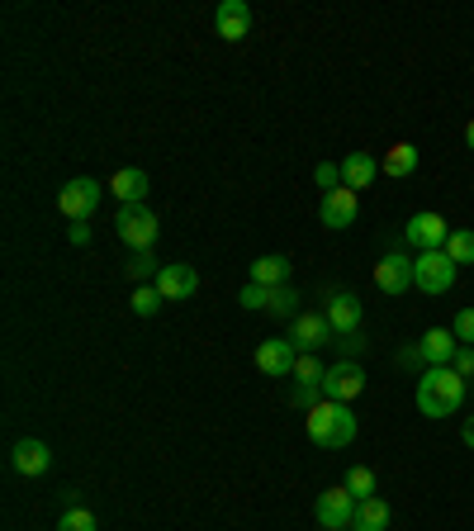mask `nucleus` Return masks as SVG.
Returning a JSON list of instances; mask_svg holds the SVG:
<instances>
[{
	"label": "nucleus",
	"mask_w": 474,
	"mask_h": 531,
	"mask_svg": "<svg viewBox=\"0 0 474 531\" xmlns=\"http://www.w3.org/2000/svg\"><path fill=\"white\" fill-rule=\"evenodd\" d=\"M465 143H470V152H474V119L465 124Z\"/></svg>",
	"instance_id": "obj_38"
},
{
	"label": "nucleus",
	"mask_w": 474,
	"mask_h": 531,
	"mask_svg": "<svg viewBox=\"0 0 474 531\" xmlns=\"http://www.w3.org/2000/svg\"><path fill=\"white\" fill-rule=\"evenodd\" d=\"M294 304H299V290H294V285H275L271 290V304H266V313H275V318H299V309H294Z\"/></svg>",
	"instance_id": "obj_26"
},
{
	"label": "nucleus",
	"mask_w": 474,
	"mask_h": 531,
	"mask_svg": "<svg viewBox=\"0 0 474 531\" xmlns=\"http://www.w3.org/2000/svg\"><path fill=\"white\" fill-rule=\"evenodd\" d=\"M124 271H128V280H133V285H152L162 266H157V257H152V252H133Z\"/></svg>",
	"instance_id": "obj_25"
},
{
	"label": "nucleus",
	"mask_w": 474,
	"mask_h": 531,
	"mask_svg": "<svg viewBox=\"0 0 474 531\" xmlns=\"http://www.w3.org/2000/svg\"><path fill=\"white\" fill-rule=\"evenodd\" d=\"M67 238H72V247H86V242H91V223H72Z\"/></svg>",
	"instance_id": "obj_36"
},
{
	"label": "nucleus",
	"mask_w": 474,
	"mask_h": 531,
	"mask_svg": "<svg viewBox=\"0 0 474 531\" xmlns=\"http://www.w3.org/2000/svg\"><path fill=\"white\" fill-rule=\"evenodd\" d=\"M337 337L332 332V323H328V313H299L290 323V342H294V351L299 356H313V351H323Z\"/></svg>",
	"instance_id": "obj_10"
},
{
	"label": "nucleus",
	"mask_w": 474,
	"mask_h": 531,
	"mask_svg": "<svg viewBox=\"0 0 474 531\" xmlns=\"http://www.w3.org/2000/svg\"><path fill=\"white\" fill-rule=\"evenodd\" d=\"M313 181L323 185V195H328V190H342V162H318Z\"/></svg>",
	"instance_id": "obj_31"
},
{
	"label": "nucleus",
	"mask_w": 474,
	"mask_h": 531,
	"mask_svg": "<svg viewBox=\"0 0 474 531\" xmlns=\"http://www.w3.org/2000/svg\"><path fill=\"white\" fill-rule=\"evenodd\" d=\"M328 323H332V332L337 337H347V332H361V299L351 290H337V294H328Z\"/></svg>",
	"instance_id": "obj_16"
},
{
	"label": "nucleus",
	"mask_w": 474,
	"mask_h": 531,
	"mask_svg": "<svg viewBox=\"0 0 474 531\" xmlns=\"http://www.w3.org/2000/svg\"><path fill=\"white\" fill-rule=\"evenodd\" d=\"M403 238H408V247H418V252H446V238H451V228H446V219H441V214L422 209V214H413V219H408Z\"/></svg>",
	"instance_id": "obj_9"
},
{
	"label": "nucleus",
	"mask_w": 474,
	"mask_h": 531,
	"mask_svg": "<svg viewBox=\"0 0 474 531\" xmlns=\"http://www.w3.org/2000/svg\"><path fill=\"white\" fill-rule=\"evenodd\" d=\"M375 285H380L384 294H408V285H413V261L403 257V252H389V257L375 266Z\"/></svg>",
	"instance_id": "obj_17"
},
{
	"label": "nucleus",
	"mask_w": 474,
	"mask_h": 531,
	"mask_svg": "<svg viewBox=\"0 0 474 531\" xmlns=\"http://www.w3.org/2000/svg\"><path fill=\"white\" fill-rule=\"evenodd\" d=\"M152 285L162 290L166 304H181V299H190V294L200 290V271H195V266H185V261H176V266H162Z\"/></svg>",
	"instance_id": "obj_13"
},
{
	"label": "nucleus",
	"mask_w": 474,
	"mask_h": 531,
	"mask_svg": "<svg viewBox=\"0 0 474 531\" xmlns=\"http://www.w3.org/2000/svg\"><path fill=\"white\" fill-rule=\"evenodd\" d=\"M347 489L361 498V503H365V498H375V489H380V484H375V470H370V465H351V470H347Z\"/></svg>",
	"instance_id": "obj_27"
},
{
	"label": "nucleus",
	"mask_w": 474,
	"mask_h": 531,
	"mask_svg": "<svg viewBox=\"0 0 474 531\" xmlns=\"http://www.w3.org/2000/svg\"><path fill=\"white\" fill-rule=\"evenodd\" d=\"M460 403H465V375H456L451 366H427V375L418 380L422 418H456Z\"/></svg>",
	"instance_id": "obj_1"
},
{
	"label": "nucleus",
	"mask_w": 474,
	"mask_h": 531,
	"mask_svg": "<svg viewBox=\"0 0 474 531\" xmlns=\"http://www.w3.org/2000/svg\"><path fill=\"white\" fill-rule=\"evenodd\" d=\"M451 332H456L460 347H474V309H460L456 323H451Z\"/></svg>",
	"instance_id": "obj_33"
},
{
	"label": "nucleus",
	"mask_w": 474,
	"mask_h": 531,
	"mask_svg": "<svg viewBox=\"0 0 474 531\" xmlns=\"http://www.w3.org/2000/svg\"><path fill=\"white\" fill-rule=\"evenodd\" d=\"M114 233H119V242L133 247V252H152L162 223H157V214H152L147 204H124V209L114 214Z\"/></svg>",
	"instance_id": "obj_3"
},
{
	"label": "nucleus",
	"mask_w": 474,
	"mask_h": 531,
	"mask_svg": "<svg viewBox=\"0 0 474 531\" xmlns=\"http://www.w3.org/2000/svg\"><path fill=\"white\" fill-rule=\"evenodd\" d=\"M446 257L456 261V266H474V233H470V228H451V238H446Z\"/></svg>",
	"instance_id": "obj_23"
},
{
	"label": "nucleus",
	"mask_w": 474,
	"mask_h": 531,
	"mask_svg": "<svg viewBox=\"0 0 474 531\" xmlns=\"http://www.w3.org/2000/svg\"><path fill=\"white\" fill-rule=\"evenodd\" d=\"M285 280H290V257L271 252V257H256L252 261V285H266V290H275V285H285Z\"/></svg>",
	"instance_id": "obj_20"
},
{
	"label": "nucleus",
	"mask_w": 474,
	"mask_h": 531,
	"mask_svg": "<svg viewBox=\"0 0 474 531\" xmlns=\"http://www.w3.org/2000/svg\"><path fill=\"white\" fill-rule=\"evenodd\" d=\"M57 531H95V513H86V508H67L62 513V522H57Z\"/></svg>",
	"instance_id": "obj_29"
},
{
	"label": "nucleus",
	"mask_w": 474,
	"mask_h": 531,
	"mask_svg": "<svg viewBox=\"0 0 474 531\" xmlns=\"http://www.w3.org/2000/svg\"><path fill=\"white\" fill-rule=\"evenodd\" d=\"M110 195L119 200V209H124V204H143L147 200V171H143V166H124V171H114Z\"/></svg>",
	"instance_id": "obj_18"
},
{
	"label": "nucleus",
	"mask_w": 474,
	"mask_h": 531,
	"mask_svg": "<svg viewBox=\"0 0 474 531\" xmlns=\"http://www.w3.org/2000/svg\"><path fill=\"white\" fill-rule=\"evenodd\" d=\"M375 176H380V162H375L370 152H351L347 162H342V185H347V190H370Z\"/></svg>",
	"instance_id": "obj_19"
},
{
	"label": "nucleus",
	"mask_w": 474,
	"mask_h": 531,
	"mask_svg": "<svg viewBox=\"0 0 474 531\" xmlns=\"http://www.w3.org/2000/svg\"><path fill=\"white\" fill-rule=\"evenodd\" d=\"M294 361H299V351H294L290 337H266V342H256V370H261V375L285 380V375H294Z\"/></svg>",
	"instance_id": "obj_11"
},
{
	"label": "nucleus",
	"mask_w": 474,
	"mask_h": 531,
	"mask_svg": "<svg viewBox=\"0 0 474 531\" xmlns=\"http://www.w3.org/2000/svg\"><path fill=\"white\" fill-rule=\"evenodd\" d=\"M384 527H389V503L380 494L365 498L361 508H356V531H384Z\"/></svg>",
	"instance_id": "obj_22"
},
{
	"label": "nucleus",
	"mask_w": 474,
	"mask_h": 531,
	"mask_svg": "<svg viewBox=\"0 0 474 531\" xmlns=\"http://www.w3.org/2000/svg\"><path fill=\"white\" fill-rule=\"evenodd\" d=\"M166 299H162V290L157 285H133V299H128V309L138 313V318H152V313L162 309Z\"/></svg>",
	"instance_id": "obj_24"
},
{
	"label": "nucleus",
	"mask_w": 474,
	"mask_h": 531,
	"mask_svg": "<svg viewBox=\"0 0 474 531\" xmlns=\"http://www.w3.org/2000/svg\"><path fill=\"white\" fill-rule=\"evenodd\" d=\"M290 403L309 413V408H318V403H323V385H294L290 389Z\"/></svg>",
	"instance_id": "obj_30"
},
{
	"label": "nucleus",
	"mask_w": 474,
	"mask_h": 531,
	"mask_svg": "<svg viewBox=\"0 0 474 531\" xmlns=\"http://www.w3.org/2000/svg\"><path fill=\"white\" fill-rule=\"evenodd\" d=\"M356 214H361V204H356V190H347V185H342V190H328V195H323V209H318L323 228H332V233L351 228Z\"/></svg>",
	"instance_id": "obj_14"
},
{
	"label": "nucleus",
	"mask_w": 474,
	"mask_h": 531,
	"mask_svg": "<svg viewBox=\"0 0 474 531\" xmlns=\"http://www.w3.org/2000/svg\"><path fill=\"white\" fill-rule=\"evenodd\" d=\"M214 29H219L223 43H242V38L252 34V5H247V0H219Z\"/></svg>",
	"instance_id": "obj_12"
},
{
	"label": "nucleus",
	"mask_w": 474,
	"mask_h": 531,
	"mask_svg": "<svg viewBox=\"0 0 474 531\" xmlns=\"http://www.w3.org/2000/svg\"><path fill=\"white\" fill-rule=\"evenodd\" d=\"M337 347H342V356H347V361H351V356H361V351L370 347V342H365V332H347V337H342Z\"/></svg>",
	"instance_id": "obj_34"
},
{
	"label": "nucleus",
	"mask_w": 474,
	"mask_h": 531,
	"mask_svg": "<svg viewBox=\"0 0 474 531\" xmlns=\"http://www.w3.org/2000/svg\"><path fill=\"white\" fill-rule=\"evenodd\" d=\"M451 370L470 380V375H474V347H460V351H456V361H451Z\"/></svg>",
	"instance_id": "obj_35"
},
{
	"label": "nucleus",
	"mask_w": 474,
	"mask_h": 531,
	"mask_svg": "<svg viewBox=\"0 0 474 531\" xmlns=\"http://www.w3.org/2000/svg\"><path fill=\"white\" fill-rule=\"evenodd\" d=\"M380 171H384V176H394V181L413 176V171H418V147H413V143H394L389 152H384Z\"/></svg>",
	"instance_id": "obj_21"
},
{
	"label": "nucleus",
	"mask_w": 474,
	"mask_h": 531,
	"mask_svg": "<svg viewBox=\"0 0 474 531\" xmlns=\"http://www.w3.org/2000/svg\"><path fill=\"white\" fill-rule=\"evenodd\" d=\"M105 200V185L91 181V176H76V181L62 185V195H57V209L67 214L72 223H91V214L100 209Z\"/></svg>",
	"instance_id": "obj_5"
},
{
	"label": "nucleus",
	"mask_w": 474,
	"mask_h": 531,
	"mask_svg": "<svg viewBox=\"0 0 474 531\" xmlns=\"http://www.w3.org/2000/svg\"><path fill=\"white\" fill-rule=\"evenodd\" d=\"M356 508H361V498L342 484V489L318 494V508H313V513H318V527L323 531H351L356 527Z\"/></svg>",
	"instance_id": "obj_7"
},
{
	"label": "nucleus",
	"mask_w": 474,
	"mask_h": 531,
	"mask_svg": "<svg viewBox=\"0 0 474 531\" xmlns=\"http://www.w3.org/2000/svg\"><path fill=\"white\" fill-rule=\"evenodd\" d=\"M237 304H242V309H266V304H271V290L247 280V285H242V294H237Z\"/></svg>",
	"instance_id": "obj_32"
},
{
	"label": "nucleus",
	"mask_w": 474,
	"mask_h": 531,
	"mask_svg": "<svg viewBox=\"0 0 474 531\" xmlns=\"http://www.w3.org/2000/svg\"><path fill=\"white\" fill-rule=\"evenodd\" d=\"M456 351H460L456 332H451V328H432V332H422L418 347H403L399 361H403V366H451V361H456Z\"/></svg>",
	"instance_id": "obj_4"
},
{
	"label": "nucleus",
	"mask_w": 474,
	"mask_h": 531,
	"mask_svg": "<svg viewBox=\"0 0 474 531\" xmlns=\"http://www.w3.org/2000/svg\"><path fill=\"white\" fill-rule=\"evenodd\" d=\"M304 427H309L313 446H323V451H342V446L356 441V413H351V403L323 399L318 408H309Z\"/></svg>",
	"instance_id": "obj_2"
},
{
	"label": "nucleus",
	"mask_w": 474,
	"mask_h": 531,
	"mask_svg": "<svg viewBox=\"0 0 474 531\" xmlns=\"http://www.w3.org/2000/svg\"><path fill=\"white\" fill-rule=\"evenodd\" d=\"M456 261L446 257V252H418V261H413V290L422 294H446L451 285H456Z\"/></svg>",
	"instance_id": "obj_6"
},
{
	"label": "nucleus",
	"mask_w": 474,
	"mask_h": 531,
	"mask_svg": "<svg viewBox=\"0 0 474 531\" xmlns=\"http://www.w3.org/2000/svg\"><path fill=\"white\" fill-rule=\"evenodd\" d=\"M323 361H318V356H299V361H294V385H323Z\"/></svg>",
	"instance_id": "obj_28"
},
{
	"label": "nucleus",
	"mask_w": 474,
	"mask_h": 531,
	"mask_svg": "<svg viewBox=\"0 0 474 531\" xmlns=\"http://www.w3.org/2000/svg\"><path fill=\"white\" fill-rule=\"evenodd\" d=\"M10 465H15V475L38 479V475H48V465H53V451H48V446H43L38 437H24V441H15V451H10Z\"/></svg>",
	"instance_id": "obj_15"
},
{
	"label": "nucleus",
	"mask_w": 474,
	"mask_h": 531,
	"mask_svg": "<svg viewBox=\"0 0 474 531\" xmlns=\"http://www.w3.org/2000/svg\"><path fill=\"white\" fill-rule=\"evenodd\" d=\"M361 394H365V370L356 361H332L323 370V399L351 403V399H361Z\"/></svg>",
	"instance_id": "obj_8"
},
{
	"label": "nucleus",
	"mask_w": 474,
	"mask_h": 531,
	"mask_svg": "<svg viewBox=\"0 0 474 531\" xmlns=\"http://www.w3.org/2000/svg\"><path fill=\"white\" fill-rule=\"evenodd\" d=\"M460 437H465V446H474V418H465V427H460Z\"/></svg>",
	"instance_id": "obj_37"
}]
</instances>
